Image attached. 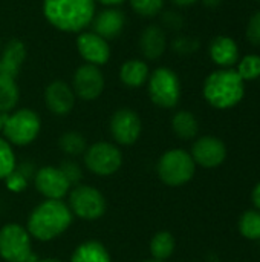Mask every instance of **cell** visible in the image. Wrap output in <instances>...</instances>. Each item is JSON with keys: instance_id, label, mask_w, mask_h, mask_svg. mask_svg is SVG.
I'll use <instances>...</instances> for the list:
<instances>
[{"instance_id": "9a60e30c", "label": "cell", "mask_w": 260, "mask_h": 262, "mask_svg": "<svg viewBox=\"0 0 260 262\" xmlns=\"http://www.w3.org/2000/svg\"><path fill=\"white\" fill-rule=\"evenodd\" d=\"M44 103L54 115H67L75 106V94L72 86L61 80L49 83L44 91Z\"/></svg>"}, {"instance_id": "d590c367", "label": "cell", "mask_w": 260, "mask_h": 262, "mask_svg": "<svg viewBox=\"0 0 260 262\" xmlns=\"http://www.w3.org/2000/svg\"><path fill=\"white\" fill-rule=\"evenodd\" d=\"M196 2H199V0H172V3H175L176 6H181V8H184V6H192V5H195Z\"/></svg>"}, {"instance_id": "52a82bcc", "label": "cell", "mask_w": 260, "mask_h": 262, "mask_svg": "<svg viewBox=\"0 0 260 262\" xmlns=\"http://www.w3.org/2000/svg\"><path fill=\"white\" fill-rule=\"evenodd\" d=\"M0 256L6 262H35L31 253V235L20 224H6L0 230Z\"/></svg>"}, {"instance_id": "f35d334b", "label": "cell", "mask_w": 260, "mask_h": 262, "mask_svg": "<svg viewBox=\"0 0 260 262\" xmlns=\"http://www.w3.org/2000/svg\"><path fill=\"white\" fill-rule=\"evenodd\" d=\"M6 117H8V114H3V112H0V132H3V127H5Z\"/></svg>"}, {"instance_id": "8d00e7d4", "label": "cell", "mask_w": 260, "mask_h": 262, "mask_svg": "<svg viewBox=\"0 0 260 262\" xmlns=\"http://www.w3.org/2000/svg\"><path fill=\"white\" fill-rule=\"evenodd\" d=\"M95 2H100V3L104 5V6H118V5H121L123 2H126V0H95Z\"/></svg>"}, {"instance_id": "4dcf8cb0", "label": "cell", "mask_w": 260, "mask_h": 262, "mask_svg": "<svg viewBox=\"0 0 260 262\" xmlns=\"http://www.w3.org/2000/svg\"><path fill=\"white\" fill-rule=\"evenodd\" d=\"M60 169H61V172L64 173V177L67 178V181L70 183V186L75 184V183H78V181L83 178L81 169H80L78 164L74 163V161H69V160L63 161L61 166H60Z\"/></svg>"}, {"instance_id": "cb8c5ba5", "label": "cell", "mask_w": 260, "mask_h": 262, "mask_svg": "<svg viewBox=\"0 0 260 262\" xmlns=\"http://www.w3.org/2000/svg\"><path fill=\"white\" fill-rule=\"evenodd\" d=\"M150 252L156 261L169 259L175 252V238L169 232H158L150 241Z\"/></svg>"}, {"instance_id": "e0dca14e", "label": "cell", "mask_w": 260, "mask_h": 262, "mask_svg": "<svg viewBox=\"0 0 260 262\" xmlns=\"http://www.w3.org/2000/svg\"><path fill=\"white\" fill-rule=\"evenodd\" d=\"M26 60V46L21 40H9L0 54V75L15 78Z\"/></svg>"}, {"instance_id": "9c48e42d", "label": "cell", "mask_w": 260, "mask_h": 262, "mask_svg": "<svg viewBox=\"0 0 260 262\" xmlns=\"http://www.w3.org/2000/svg\"><path fill=\"white\" fill-rule=\"evenodd\" d=\"M69 209L72 215L92 221L106 213V200L92 186H77L69 195Z\"/></svg>"}, {"instance_id": "277c9868", "label": "cell", "mask_w": 260, "mask_h": 262, "mask_svg": "<svg viewBox=\"0 0 260 262\" xmlns=\"http://www.w3.org/2000/svg\"><path fill=\"white\" fill-rule=\"evenodd\" d=\"M149 83V97L150 100L162 107L172 109L179 103L181 98V81L175 71L170 68L161 66L150 72L147 80Z\"/></svg>"}, {"instance_id": "f546056e", "label": "cell", "mask_w": 260, "mask_h": 262, "mask_svg": "<svg viewBox=\"0 0 260 262\" xmlns=\"http://www.w3.org/2000/svg\"><path fill=\"white\" fill-rule=\"evenodd\" d=\"M247 40L254 45V46H260V11L253 14L248 20L247 25Z\"/></svg>"}, {"instance_id": "5bb4252c", "label": "cell", "mask_w": 260, "mask_h": 262, "mask_svg": "<svg viewBox=\"0 0 260 262\" xmlns=\"http://www.w3.org/2000/svg\"><path fill=\"white\" fill-rule=\"evenodd\" d=\"M225 157H227V147L216 137H202L193 144L192 149V158L195 164H199L207 169L221 166Z\"/></svg>"}, {"instance_id": "836d02e7", "label": "cell", "mask_w": 260, "mask_h": 262, "mask_svg": "<svg viewBox=\"0 0 260 262\" xmlns=\"http://www.w3.org/2000/svg\"><path fill=\"white\" fill-rule=\"evenodd\" d=\"M164 23L167 25V26H170V28H179L181 26V23H182V18L178 15V14H173V18H172V15H170V12H167L166 15H164Z\"/></svg>"}, {"instance_id": "f1b7e54d", "label": "cell", "mask_w": 260, "mask_h": 262, "mask_svg": "<svg viewBox=\"0 0 260 262\" xmlns=\"http://www.w3.org/2000/svg\"><path fill=\"white\" fill-rule=\"evenodd\" d=\"M166 0H129L132 9L141 17H155L161 12Z\"/></svg>"}, {"instance_id": "b9f144b4", "label": "cell", "mask_w": 260, "mask_h": 262, "mask_svg": "<svg viewBox=\"0 0 260 262\" xmlns=\"http://www.w3.org/2000/svg\"><path fill=\"white\" fill-rule=\"evenodd\" d=\"M257 2H259V3H260V0H257Z\"/></svg>"}, {"instance_id": "8fae6325", "label": "cell", "mask_w": 260, "mask_h": 262, "mask_svg": "<svg viewBox=\"0 0 260 262\" xmlns=\"http://www.w3.org/2000/svg\"><path fill=\"white\" fill-rule=\"evenodd\" d=\"M141 129L143 124L139 115L129 107L118 109L110 118V134L118 144L130 146L136 143L141 135Z\"/></svg>"}, {"instance_id": "d6986e66", "label": "cell", "mask_w": 260, "mask_h": 262, "mask_svg": "<svg viewBox=\"0 0 260 262\" xmlns=\"http://www.w3.org/2000/svg\"><path fill=\"white\" fill-rule=\"evenodd\" d=\"M211 60L222 68H231L239 60V48L236 41L228 35H218L210 43Z\"/></svg>"}, {"instance_id": "ffe728a7", "label": "cell", "mask_w": 260, "mask_h": 262, "mask_svg": "<svg viewBox=\"0 0 260 262\" xmlns=\"http://www.w3.org/2000/svg\"><path fill=\"white\" fill-rule=\"evenodd\" d=\"M149 77H150L149 64L139 58H130L124 61L120 68V80L124 86L130 89L144 86Z\"/></svg>"}, {"instance_id": "ba28073f", "label": "cell", "mask_w": 260, "mask_h": 262, "mask_svg": "<svg viewBox=\"0 0 260 262\" xmlns=\"http://www.w3.org/2000/svg\"><path fill=\"white\" fill-rule=\"evenodd\" d=\"M84 163L92 173L100 177H109L121 167L123 154L115 144L100 141L86 149Z\"/></svg>"}, {"instance_id": "7c38bea8", "label": "cell", "mask_w": 260, "mask_h": 262, "mask_svg": "<svg viewBox=\"0 0 260 262\" xmlns=\"http://www.w3.org/2000/svg\"><path fill=\"white\" fill-rule=\"evenodd\" d=\"M77 49L87 64L103 66L110 58V46L106 38L93 31H83L77 37Z\"/></svg>"}, {"instance_id": "603a6c76", "label": "cell", "mask_w": 260, "mask_h": 262, "mask_svg": "<svg viewBox=\"0 0 260 262\" xmlns=\"http://www.w3.org/2000/svg\"><path fill=\"white\" fill-rule=\"evenodd\" d=\"M20 98V91L15 78L0 75V112L9 114L14 111Z\"/></svg>"}, {"instance_id": "d6a6232c", "label": "cell", "mask_w": 260, "mask_h": 262, "mask_svg": "<svg viewBox=\"0 0 260 262\" xmlns=\"http://www.w3.org/2000/svg\"><path fill=\"white\" fill-rule=\"evenodd\" d=\"M172 46H173V49H175L176 52H181V54H184V52H190V51L196 49L193 45H190V40H188V38H184V37H178V38H175V41L172 43Z\"/></svg>"}, {"instance_id": "e575fe53", "label": "cell", "mask_w": 260, "mask_h": 262, "mask_svg": "<svg viewBox=\"0 0 260 262\" xmlns=\"http://www.w3.org/2000/svg\"><path fill=\"white\" fill-rule=\"evenodd\" d=\"M253 201H254L256 207L260 210V183L254 187V190H253Z\"/></svg>"}, {"instance_id": "ac0fdd59", "label": "cell", "mask_w": 260, "mask_h": 262, "mask_svg": "<svg viewBox=\"0 0 260 262\" xmlns=\"http://www.w3.org/2000/svg\"><path fill=\"white\" fill-rule=\"evenodd\" d=\"M167 48V37L159 25H149L139 37V49L144 58L158 60Z\"/></svg>"}, {"instance_id": "ab89813d", "label": "cell", "mask_w": 260, "mask_h": 262, "mask_svg": "<svg viewBox=\"0 0 260 262\" xmlns=\"http://www.w3.org/2000/svg\"><path fill=\"white\" fill-rule=\"evenodd\" d=\"M35 262H60V261H58V259H54V258H48V259H40V261L37 259Z\"/></svg>"}, {"instance_id": "83f0119b", "label": "cell", "mask_w": 260, "mask_h": 262, "mask_svg": "<svg viewBox=\"0 0 260 262\" xmlns=\"http://www.w3.org/2000/svg\"><path fill=\"white\" fill-rule=\"evenodd\" d=\"M15 170V155L11 144L0 138V180H5Z\"/></svg>"}, {"instance_id": "d4e9b609", "label": "cell", "mask_w": 260, "mask_h": 262, "mask_svg": "<svg viewBox=\"0 0 260 262\" xmlns=\"http://www.w3.org/2000/svg\"><path fill=\"white\" fill-rule=\"evenodd\" d=\"M58 146L67 155H81L87 149L86 138L80 132H74V130L63 134L58 140Z\"/></svg>"}, {"instance_id": "5b68a950", "label": "cell", "mask_w": 260, "mask_h": 262, "mask_svg": "<svg viewBox=\"0 0 260 262\" xmlns=\"http://www.w3.org/2000/svg\"><path fill=\"white\" fill-rule=\"evenodd\" d=\"M195 161L182 149L167 150L158 161V175L162 183L172 187L188 183L195 175Z\"/></svg>"}, {"instance_id": "4fadbf2b", "label": "cell", "mask_w": 260, "mask_h": 262, "mask_svg": "<svg viewBox=\"0 0 260 262\" xmlns=\"http://www.w3.org/2000/svg\"><path fill=\"white\" fill-rule=\"evenodd\" d=\"M35 187L46 200H61L70 189V183L60 167H41L35 173Z\"/></svg>"}, {"instance_id": "6da1fadb", "label": "cell", "mask_w": 260, "mask_h": 262, "mask_svg": "<svg viewBox=\"0 0 260 262\" xmlns=\"http://www.w3.org/2000/svg\"><path fill=\"white\" fill-rule=\"evenodd\" d=\"M95 12V0H43L44 18L63 32H83Z\"/></svg>"}, {"instance_id": "7a4b0ae2", "label": "cell", "mask_w": 260, "mask_h": 262, "mask_svg": "<svg viewBox=\"0 0 260 262\" xmlns=\"http://www.w3.org/2000/svg\"><path fill=\"white\" fill-rule=\"evenodd\" d=\"M72 224V212L61 200H46L38 204L28 218V233L38 241H51L60 236Z\"/></svg>"}, {"instance_id": "44dd1931", "label": "cell", "mask_w": 260, "mask_h": 262, "mask_svg": "<svg viewBox=\"0 0 260 262\" xmlns=\"http://www.w3.org/2000/svg\"><path fill=\"white\" fill-rule=\"evenodd\" d=\"M70 262H112L110 255L98 241H87L80 244L72 253Z\"/></svg>"}, {"instance_id": "74e56055", "label": "cell", "mask_w": 260, "mask_h": 262, "mask_svg": "<svg viewBox=\"0 0 260 262\" xmlns=\"http://www.w3.org/2000/svg\"><path fill=\"white\" fill-rule=\"evenodd\" d=\"M202 2H204V5L208 6V8H218V6L222 3V0H202Z\"/></svg>"}, {"instance_id": "484cf974", "label": "cell", "mask_w": 260, "mask_h": 262, "mask_svg": "<svg viewBox=\"0 0 260 262\" xmlns=\"http://www.w3.org/2000/svg\"><path fill=\"white\" fill-rule=\"evenodd\" d=\"M239 230L247 239H260V212H245L239 220Z\"/></svg>"}, {"instance_id": "30bf717a", "label": "cell", "mask_w": 260, "mask_h": 262, "mask_svg": "<svg viewBox=\"0 0 260 262\" xmlns=\"http://www.w3.org/2000/svg\"><path fill=\"white\" fill-rule=\"evenodd\" d=\"M104 84V75L100 68L87 63L81 64L72 77V91L75 97L84 101L97 100L103 94Z\"/></svg>"}, {"instance_id": "60d3db41", "label": "cell", "mask_w": 260, "mask_h": 262, "mask_svg": "<svg viewBox=\"0 0 260 262\" xmlns=\"http://www.w3.org/2000/svg\"><path fill=\"white\" fill-rule=\"evenodd\" d=\"M144 262H161V261H156V259H152V261H144Z\"/></svg>"}, {"instance_id": "4316f807", "label": "cell", "mask_w": 260, "mask_h": 262, "mask_svg": "<svg viewBox=\"0 0 260 262\" xmlns=\"http://www.w3.org/2000/svg\"><path fill=\"white\" fill-rule=\"evenodd\" d=\"M239 77L245 81V80H256L260 77V55L257 54H250L245 55L238 66Z\"/></svg>"}, {"instance_id": "7402d4cb", "label": "cell", "mask_w": 260, "mask_h": 262, "mask_svg": "<svg viewBox=\"0 0 260 262\" xmlns=\"http://www.w3.org/2000/svg\"><path fill=\"white\" fill-rule=\"evenodd\" d=\"M172 127H173V132L181 140H192L198 135V130H199L196 117L188 111L176 112L172 120Z\"/></svg>"}, {"instance_id": "8992f818", "label": "cell", "mask_w": 260, "mask_h": 262, "mask_svg": "<svg viewBox=\"0 0 260 262\" xmlns=\"http://www.w3.org/2000/svg\"><path fill=\"white\" fill-rule=\"evenodd\" d=\"M41 121L32 109H18L8 114L3 134L6 140L15 146L31 144L40 134Z\"/></svg>"}, {"instance_id": "1f68e13d", "label": "cell", "mask_w": 260, "mask_h": 262, "mask_svg": "<svg viewBox=\"0 0 260 262\" xmlns=\"http://www.w3.org/2000/svg\"><path fill=\"white\" fill-rule=\"evenodd\" d=\"M26 175L21 172V170H14L9 177L5 178L6 181V187L12 192H21L25 187H26Z\"/></svg>"}, {"instance_id": "2e32d148", "label": "cell", "mask_w": 260, "mask_h": 262, "mask_svg": "<svg viewBox=\"0 0 260 262\" xmlns=\"http://www.w3.org/2000/svg\"><path fill=\"white\" fill-rule=\"evenodd\" d=\"M90 25L93 28V32L101 35L103 38H116L124 29L126 15L116 8H106L98 14L95 12Z\"/></svg>"}, {"instance_id": "3957f363", "label": "cell", "mask_w": 260, "mask_h": 262, "mask_svg": "<svg viewBox=\"0 0 260 262\" xmlns=\"http://www.w3.org/2000/svg\"><path fill=\"white\" fill-rule=\"evenodd\" d=\"M202 92L213 107L230 109L244 98L245 84L236 71L219 69L205 78Z\"/></svg>"}]
</instances>
